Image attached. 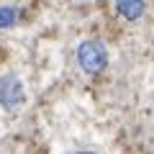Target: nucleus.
I'll list each match as a JSON object with an SVG mask.
<instances>
[{"instance_id":"f257e3e1","label":"nucleus","mask_w":154,"mask_h":154,"mask_svg":"<svg viewBox=\"0 0 154 154\" xmlns=\"http://www.w3.org/2000/svg\"><path fill=\"white\" fill-rule=\"evenodd\" d=\"M77 62H80V67H82L88 75H100V72L105 69V64H108V51H105V46L100 44V41L90 38V41H82V44H80V49H77Z\"/></svg>"},{"instance_id":"f03ea898","label":"nucleus","mask_w":154,"mask_h":154,"mask_svg":"<svg viewBox=\"0 0 154 154\" xmlns=\"http://www.w3.org/2000/svg\"><path fill=\"white\" fill-rule=\"evenodd\" d=\"M26 93H23V85L16 75H3L0 77V105L8 110H16L23 105Z\"/></svg>"},{"instance_id":"7ed1b4c3","label":"nucleus","mask_w":154,"mask_h":154,"mask_svg":"<svg viewBox=\"0 0 154 154\" xmlns=\"http://www.w3.org/2000/svg\"><path fill=\"white\" fill-rule=\"evenodd\" d=\"M116 11L123 18H128V21H136L144 13V3L141 0H121V3H116Z\"/></svg>"},{"instance_id":"20e7f679","label":"nucleus","mask_w":154,"mask_h":154,"mask_svg":"<svg viewBox=\"0 0 154 154\" xmlns=\"http://www.w3.org/2000/svg\"><path fill=\"white\" fill-rule=\"evenodd\" d=\"M16 18H18V11H16L13 5H0V28L13 26V23H16Z\"/></svg>"},{"instance_id":"39448f33","label":"nucleus","mask_w":154,"mask_h":154,"mask_svg":"<svg viewBox=\"0 0 154 154\" xmlns=\"http://www.w3.org/2000/svg\"><path fill=\"white\" fill-rule=\"evenodd\" d=\"M75 154H93V152H75Z\"/></svg>"}]
</instances>
